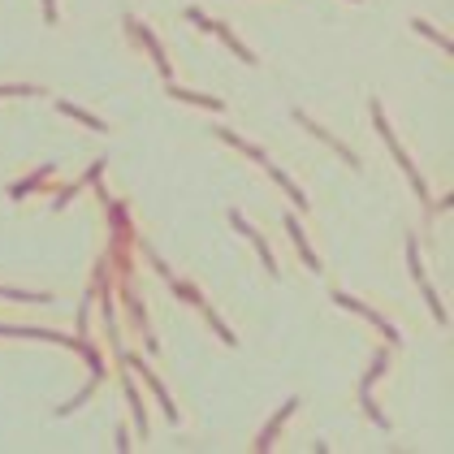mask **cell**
Segmentation results:
<instances>
[{"label": "cell", "mask_w": 454, "mask_h": 454, "mask_svg": "<svg viewBox=\"0 0 454 454\" xmlns=\"http://www.w3.org/2000/svg\"><path fill=\"white\" fill-rule=\"evenodd\" d=\"M295 407H299V403H286V407H281V411H277V420H273V424L264 428V437H260V450H268V445H273V437H277V428H281V424H286V416H290Z\"/></svg>", "instance_id": "obj_1"}, {"label": "cell", "mask_w": 454, "mask_h": 454, "mask_svg": "<svg viewBox=\"0 0 454 454\" xmlns=\"http://www.w3.org/2000/svg\"><path fill=\"white\" fill-rule=\"evenodd\" d=\"M56 108H61V112H70L74 122H83V126H91V130H104V126H100V122L91 117V112H83V108H74V104H56Z\"/></svg>", "instance_id": "obj_4"}, {"label": "cell", "mask_w": 454, "mask_h": 454, "mask_svg": "<svg viewBox=\"0 0 454 454\" xmlns=\"http://www.w3.org/2000/svg\"><path fill=\"white\" fill-rule=\"evenodd\" d=\"M48 174H52V164H43V169H39V174H35V178H26V182H18V186H14V199H22L26 191H35V186H39V182H43Z\"/></svg>", "instance_id": "obj_3"}, {"label": "cell", "mask_w": 454, "mask_h": 454, "mask_svg": "<svg viewBox=\"0 0 454 454\" xmlns=\"http://www.w3.org/2000/svg\"><path fill=\"white\" fill-rule=\"evenodd\" d=\"M286 230L295 234V247H299V255L307 260V268H320V260H316V255L307 251V243H303V234H299V221H286Z\"/></svg>", "instance_id": "obj_2"}, {"label": "cell", "mask_w": 454, "mask_h": 454, "mask_svg": "<svg viewBox=\"0 0 454 454\" xmlns=\"http://www.w3.org/2000/svg\"><path fill=\"white\" fill-rule=\"evenodd\" d=\"M385 364H389V355H376V364H372V372H368V381H364V385H372V381L385 372Z\"/></svg>", "instance_id": "obj_5"}]
</instances>
